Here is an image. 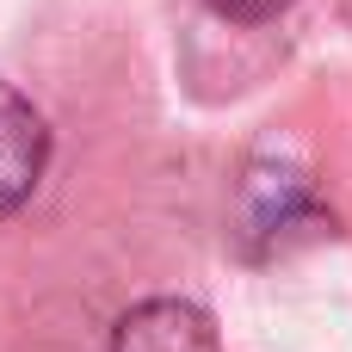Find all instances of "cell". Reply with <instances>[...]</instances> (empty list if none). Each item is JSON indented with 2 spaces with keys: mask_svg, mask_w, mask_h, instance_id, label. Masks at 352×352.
<instances>
[{
  "mask_svg": "<svg viewBox=\"0 0 352 352\" xmlns=\"http://www.w3.org/2000/svg\"><path fill=\"white\" fill-rule=\"evenodd\" d=\"M322 229H334V217H322L303 173H285V167L254 173V186H248V248L254 254H272V248H285L297 235H322Z\"/></svg>",
  "mask_w": 352,
  "mask_h": 352,
  "instance_id": "6da1fadb",
  "label": "cell"
},
{
  "mask_svg": "<svg viewBox=\"0 0 352 352\" xmlns=\"http://www.w3.org/2000/svg\"><path fill=\"white\" fill-rule=\"evenodd\" d=\"M50 167V124L43 111L0 80V217H12Z\"/></svg>",
  "mask_w": 352,
  "mask_h": 352,
  "instance_id": "7a4b0ae2",
  "label": "cell"
},
{
  "mask_svg": "<svg viewBox=\"0 0 352 352\" xmlns=\"http://www.w3.org/2000/svg\"><path fill=\"white\" fill-rule=\"evenodd\" d=\"M217 19H229V25H266V19H278V12H291L297 0H204Z\"/></svg>",
  "mask_w": 352,
  "mask_h": 352,
  "instance_id": "277c9868",
  "label": "cell"
},
{
  "mask_svg": "<svg viewBox=\"0 0 352 352\" xmlns=\"http://www.w3.org/2000/svg\"><path fill=\"white\" fill-rule=\"evenodd\" d=\"M111 352H223L217 322L186 297H148L118 316Z\"/></svg>",
  "mask_w": 352,
  "mask_h": 352,
  "instance_id": "3957f363",
  "label": "cell"
}]
</instances>
